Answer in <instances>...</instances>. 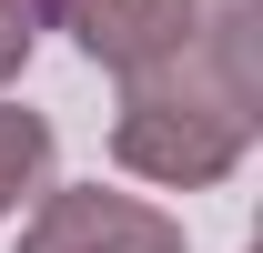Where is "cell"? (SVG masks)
Returning <instances> with one entry per match:
<instances>
[{"instance_id": "obj_2", "label": "cell", "mask_w": 263, "mask_h": 253, "mask_svg": "<svg viewBox=\"0 0 263 253\" xmlns=\"http://www.w3.org/2000/svg\"><path fill=\"white\" fill-rule=\"evenodd\" d=\"M21 253H182V223L142 192H101V183H71V192H41Z\"/></svg>"}, {"instance_id": "obj_5", "label": "cell", "mask_w": 263, "mask_h": 253, "mask_svg": "<svg viewBox=\"0 0 263 253\" xmlns=\"http://www.w3.org/2000/svg\"><path fill=\"white\" fill-rule=\"evenodd\" d=\"M31 41H41V10H31V0H0V81L31 61Z\"/></svg>"}, {"instance_id": "obj_1", "label": "cell", "mask_w": 263, "mask_h": 253, "mask_svg": "<svg viewBox=\"0 0 263 253\" xmlns=\"http://www.w3.org/2000/svg\"><path fill=\"white\" fill-rule=\"evenodd\" d=\"M263 10H202V31L152 71H122V112H111V162L162 192H213L233 162L253 152L263 122Z\"/></svg>"}, {"instance_id": "obj_4", "label": "cell", "mask_w": 263, "mask_h": 253, "mask_svg": "<svg viewBox=\"0 0 263 253\" xmlns=\"http://www.w3.org/2000/svg\"><path fill=\"white\" fill-rule=\"evenodd\" d=\"M41 183H51V122L21 112V101H0V223L21 213Z\"/></svg>"}, {"instance_id": "obj_3", "label": "cell", "mask_w": 263, "mask_h": 253, "mask_svg": "<svg viewBox=\"0 0 263 253\" xmlns=\"http://www.w3.org/2000/svg\"><path fill=\"white\" fill-rule=\"evenodd\" d=\"M41 10H51L101 71H152V61H172V51L202 31L213 0H41Z\"/></svg>"}]
</instances>
